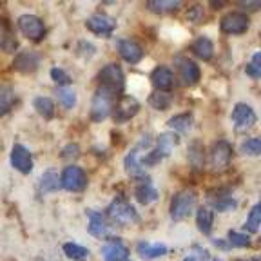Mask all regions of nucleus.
Returning a JSON list of instances; mask_svg holds the SVG:
<instances>
[{
  "mask_svg": "<svg viewBox=\"0 0 261 261\" xmlns=\"http://www.w3.org/2000/svg\"><path fill=\"white\" fill-rule=\"evenodd\" d=\"M107 216L113 223L122 225V227H127V225H135L138 223V212L135 211V207L125 201L122 196L114 198L113 203L107 207Z\"/></svg>",
  "mask_w": 261,
  "mask_h": 261,
  "instance_id": "nucleus-1",
  "label": "nucleus"
},
{
  "mask_svg": "<svg viewBox=\"0 0 261 261\" xmlns=\"http://www.w3.org/2000/svg\"><path fill=\"white\" fill-rule=\"evenodd\" d=\"M114 94L107 89H100L94 93L93 102H91V120L96 123L103 122V120L114 113Z\"/></svg>",
  "mask_w": 261,
  "mask_h": 261,
  "instance_id": "nucleus-2",
  "label": "nucleus"
},
{
  "mask_svg": "<svg viewBox=\"0 0 261 261\" xmlns=\"http://www.w3.org/2000/svg\"><path fill=\"white\" fill-rule=\"evenodd\" d=\"M176 142H178V138H176L172 133H163V135H160L158 142H156V149L151 152H147V154L143 156L142 165L143 167H152V165L160 163L165 156L171 154V151L174 149Z\"/></svg>",
  "mask_w": 261,
  "mask_h": 261,
  "instance_id": "nucleus-3",
  "label": "nucleus"
},
{
  "mask_svg": "<svg viewBox=\"0 0 261 261\" xmlns=\"http://www.w3.org/2000/svg\"><path fill=\"white\" fill-rule=\"evenodd\" d=\"M98 82H100V87H102V89L111 91L113 94L122 93L123 86H125L123 73H122V69H120V65H116V64L103 65L100 74H98Z\"/></svg>",
  "mask_w": 261,
  "mask_h": 261,
  "instance_id": "nucleus-4",
  "label": "nucleus"
},
{
  "mask_svg": "<svg viewBox=\"0 0 261 261\" xmlns=\"http://www.w3.org/2000/svg\"><path fill=\"white\" fill-rule=\"evenodd\" d=\"M196 194L192 191H179L172 196L171 201V218L172 221H181L189 216L194 208Z\"/></svg>",
  "mask_w": 261,
  "mask_h": 261,
  "instance_id": "nucleus-5",
  "label": "nucleus"
},
{
  "mask_svg": "<svg viewBox=\"0 0 261 261\" xmlns=\"http://www.w3.org/2000/svg\"><path fill=\"white\" fill-rule=\"evenodd\" d=\"M232 162V145L225 140H220L214 145L211 147V152H208V163H211V169L214 172H221L230 165Z\"/></svg>",
  "mask_w": 261,
  "mask_h": 261,
  "instance_id": "nucleus-6",
  "label": "nucleus"
},
{
  "mask_svg": "<svg viewBox=\"0 0 261 261\" xmlns=\"http://www.w3.org/2000/svg\"><path fill=\"white\" fill-rule=\"evenodd\" d=\"M18 28H20L22 35L31 42H40L45 37L44 22L35 15H22L18 18Z\"/></svg>",
  "mask_w": 261,
  "mask_h": 261,
  "instance_id": "nucleus-7",
  "label": "nucleus"
},
{
  "mask_svg": "<svg viewBox=\"0 0 261 261\" xmlns=\"http://www.w3.org/2000/svg\"><path fill=\"white\" fill-rule=\"evenodd\" d=\"M149 142H151L149 136H145V138H143L142 142L136 143V145L129 151V154L125 156V162H123L125 171L129 172L130 176H135V178H143V176H145L142 160H140L138 156H140V152H142V149H149V145H151Z\"/></svg>",
  "mask_w": 261,
  "mask_h": 261,
  "instance_id": "nucleus-8",
  "label": "nucleus"
},
{
  "mask_svg": "<svg viewBox=\"0 0 261 261\" xmlns=\"http://www.w3.org/2000/svg\"><path fill=\"white\" fill-rule=\"evenodd\" d=\"M87 185V176L84 169L76 167V165H69L62 172V187L69 192H80L84 191Z\"/></svg>",
  "mask_w": 261,
  "mask_h": 261,
  "instance_id": "nucleus-9",
  "label": "nucleus"
},
{
  "mask_svg": "<svg viewBox=\"0 0 261 261\" xmlns=\"http://www.w3.org/2000/svg\"><path fill=\"white\" fill-rule=\"evenodd\" d=\"M249 24H250L249 16L240 11L228 13V15H225L220 20L221 31L227 33V35H241V33H245L249 29Z\"/></svg>",
  "mask_w": 261,
  "mask_h": 261,
  "instance_id": "nucleus-10",
  "label": "nucleus"
},
{
  "mask_svg": "<svg viewBox=\"0 0 261 261\" xmlns=\"http://www.w3.org/2000/svg\"><path fill=\"white\" fill-rule=\"evenodd\" d=\"M138 111H140V102L135 96H123L116 102V107H114V120L118 123L127 122L135 114H138Z\"/></svg>",
  "mask_w": 261,
  "mask_h": 261,
  "instance_id": "nucleus-11",
  "label": "nucleus"
},
{
  "mask_svg": "<svg viewBox=\"0 0 261 261\" xmlns=\"http://www.w3.org/2000/svg\"><path fill=\"white\" fill-rule=\"evenodd\" d=\"M257 116L254 113V109L247 103H238L232 111V122H234V127L238 130H243V129H249L256 123Z\"/></svg>",
  "mask_w": 261,
  "mask_h": 261,
  "instance_id": "nucleus-12",
  "label": "nucleus"
},
{
  "mask_svg": "<svg viewBox=\"0 0 261 261\" xmlns=\"http://www.w3.org/2000/svg\"><path fill=\"white\" fill-rule=\"evenodd\" d=\"M11 165L22 174H29L33 171V158L31 152L25 149L24 145H15L11 149V158H9Z\"/></svg>",
  "mask_w": 261,
  "mask_h": 261,
  "instance_id": "nucleus-13",
  "label": "nucleus"
},
{
  "mask_svg": "<svg viewBox=\"0 0 261 261\" xmlns=\"http://www.w3.org/2000/svg\"><path fill=\"white\" fill-rule=\"evenodd\" d=\"M176 67L179 71V76L181 82L187 84V86H194L200 80V67L196 65V62H192L191 58L178 57L176 58Z\"/></svg>",
  "mask_w": 261,
  "mask_h": 261,
  "instance_id": "nucleus-14",
  "label": "nucleus"
},
{
  "mask_svg": "<svg viewBox=\"0 0 261 261\" xmlns=\"http://www.w3.org/2000/svg\"><path fill=\"white\" fill-rule=\"evenodd\" d=\"M116 49H118L120 57L125 62H129V64H138L143 58V49L135 40L120 38V40H116Z\"/></svg>",
  "mask_w": 261,
  "mask_h": 261,
  "instance_id": "nucleus-15",
  "label": "nucleus"
},
{
  "mask_svg": "<svg viewBox=\"0 0 261 261\" xmlns=\"http://www.w3.org/2000/svg\"><path fill=\"white\" fill-rule=\"evenodd\" d=\"M38 64H40V57L37 53H33V51H24L20 53L18 57L13 60V69L20 71V73H33V71H37Z\"/></svg>",
  "mask_w": 261,
  "mask_h": 261,
  "instance_id": "nucleus-16",
  "label": "nucleus"
},
{
  "mask_svg": "<svg viewBox=\"0 0 261 261\" xmlns=\"http://www.w3.org/2000/svg\"><path fill=\"white\" fill-rule=\"evenodd\" d=\"M151 82H152V86H154L158 91H167V89H171V87H172L174 74H172V71L169 69V67H165V65H160V67H156V69L152 71Z\"/></svg>",
  "mask_w": 261,
  "mask_h": 261,
  "instance_id": "nucleus-17",
  "label": "nucleus"
},
{
  "mask_svg": "<svg viewBox=\"0 0 261 261\" xmlns=\"http://www.w3.org/2000/svg\"><path fill=\"white\" fill-rule=\"evenodd\" d=\"M86 24H87V28H89V31L96 33V35H109L114 29V25H116L113 18H109V16H106V15L89 16Z\"/></svg>",
  "mask_w": 261,
  "mask_h": 261,
  "instance_id": "nucleus-18",
  "label": "nucleus"
},
{
  "mask_svg": "<svg viewBox=\"0 0 261 261\" xmlns=\"http://www.w3.org/2000/svg\"><path fill=\"white\" fill-rule=\"evenodd\" d=\"M102 257H103V261H127V257H129V249H127L125 245L120 243V241H113V243L103 245Z\"/></svg>",
  "mask_w": 261,
  "mask_h": 261,
  "instance_id": "nucleus-19",
  "label": "nucleus"
},
{
  "mask_svg": "<svg viewBox=\"0 0 261 261\" xmlns=\"http://www.w3.org/2000/svg\"><path fill=\"white\" fill-rule=\"evenodd\" d=\"M89 216V234L93 238H106L107 236V225L103 216L98 211H87Z\"/></svg>",
  "mask_w": 261,
  "mask_h": 261,
  "instance_id": "nucleus-20",
  "label": "nucleus"
},
{
  "mask_svg": "<svg viewBox=\"0 0 261 261\" xmlns=\"http://www.w3.org/2000/svg\"><path fill=\"white\" fill-rule=\"evenodd\" d=\"M192 53L196 57H200L201 60H211L214 55V45H212L211 38L207 37H198L192 42Z\"/></svg>",
  "mask_w": 261,
  "mask_h": 261,
  "instance_id": "nucleus-21",
  "label": "nucleus"
},
{
  "mask_svg": "<svg viewBox=\"0 0 261 261\" xmlns=\"http://www.w3.org/2000/svg\"><path fill=\"white\" fill-rule=\"evenodd\" d=\"M62 185V179H58V174L55 169H49V171H45L44 174L40 176V179H38V189H40V192H55L58 187Z\"/></svg>",
  "mask_w": 261,
  "mask_h": 261,
  "instance_id": "nucleus-22",
  "label": "nucleus"
},
{
  "mask_svg": "<svg viewBox=\"0 0 261 261\" xmlns=\"http://www.w3.org/2000/svg\"><path fill=\"white\" fill-rule=\"evenodd\" d=\"M192 123H194L192 114L191 113H181V114H176V116H172V118L167 122V125L171 127V129L181 133V135H187L189 130L192 129Z\"/></svg>",
  "mask_w": 261,
  "mask_h": 261,
  "instance_id": "nucleus-23",
  "label": "nucleus"
},
{
  "mask_svg": "<svg viewBox=\"0 0 261 261\" xmlns=\"http://www.w3.org/2000/svg\"><path fill=\"white\" fill-rule=\"evenodd\" d=\"M138 254L143 259H154V257L165 256L167 254V247L163 243H138Z\"/></svg>",
  "mask_w": 261,
  "mask_h": 261,
  "instance_id": "nucleus-24",
  "label": "nucleus"
},
{
  "mask_svg": "<svg viewBox=\"0 0 261 261\" xmlns=\"http://www.w3.org/2000/svg\"><path fill=\"white\" fill-rule=\"evenodd\" d=\"M212 223H214V212L207 207L198 208V212H196V225H198L201 232L208 236L212 230Z\"/></svg>",
  "mask_w": 261,
  "mask_h": 261,
  "instance_id": "nucleus-25",
  "label": "nucleus"
},
{
  "mask_svg": "<svg viewBox=\"0 0 261 261\" xmlns=\"http://www.w3.org/2000/svg\"><path fill=\"white\" fill-rule=\"evenodd\" d=\"M158 196H160L158 191H156L151 184L138 185V187H136V191H135V198L143 205H149V203H152V201H156V200H158Z\"/></svg>",
  "mask_w": 261,
  "mask_h": 261,
  "instance_id": "nucleus-26",
  "label": "nucleus"
},
{
  "mask_svg": "<svg viewBox=\"0 0 261 261\" xmlns=\"http://www.w3.org/2000/svg\"><path fill=\"white\" fill-rule=\"evenodd\" d=\"M212 205H214V208L216 211H232V208H236V201L230 198V194H228V191H220L216 194L214 192V198H212L211 201Z\"/></svg>",
  "mask_w": 261,
  "mask_h": 261,
  "instance_id": "nucleus-27",
  "label": "nucleus"
},
{
  "mask_svg": "<svg viewBox=\"0 0 261 261\" xmlns=\"http://www.w3.org/2000/svg\"><path fill=\"white\" fill-rule=\"evenodd\" d=\"M64 254L69 257V259H74V261H86L87 257H89V250H87L86 247H82V245L73 243V241L64 243Z\"/></svg>",
  "mask_w": 261,
  "mask_h": 261,
  "instance_id": "nucleus-28",
  "label": "nucleus"
},
{
  "mask_svg": "<svg viewBox=\"0 0 261 261\" xmlns=\"http://www.w3.org/2000/svg\"><path fill=\"white\" fill-rule=\"evenodd\" d=\"M181 2L178 0H152V2H147V8L154 13H172L176 9H179Z\"/></svg>",
  "mask_w": 261,
  "mask_h": 261,
  "instance_id": "nucleus-29",
  "label": "nucleus"
},
{
  "mask_svg": "<svg viewBox=\"0 0 261 261\" xmlns=\"http://www.w3.org/2000/svg\"><path fill=\"white\" fill-rule=\"evenodd\" d=\"M57 98H58V102H60L65 109H73V107L76 106V93H74V89L71 86L58 87Z\"/></svg>",
  "mask_w": 261,
  "mask_h": 261,
  "instance_id": "nucleus-30",
  "label": "nucleus"
},
{
  "mask_svg": "<svg viewBox=\"0 0 261 261\" xmlns=\"http://www.w3.org/2000/svg\"><path fill=\"white\" fill-rule=\"evenodd\" d=\"M33 106H35V109H37L38 113L44 114L45 118H51L55 114V102L47 96H37L35 102H33Z\"/></svg>",
  "mask_w": 261,
  "mask_h": 261,
  "instance_id": "nucleus-31",
  "label": "nucleus"
},
{
  "mask_svg": "<svg viewBox=\"0 0 261 261\" xmlns=\"http://www.w3.org/2000/svg\"><path fill=\"white\" fill-rule=\"evenodd\" d=\"M171 102H172V98L163 93V91H156V93H152L151 96H149L151 107H154V109H158V111L167 109V107L171 106Z\"/></svg>",
  "mask_w": 261,
  "mask_h": 261,
  "instance_id": "nucleus-32",
  "label": "nucleus"
},
{
  "mask_svg": "<svg viewBox=\"0 0 261 261\" xmlns=\"http://www.w3.org/2000/svg\"><path fill=\"white\" fill-rule=\"evenodd\" d=\"M13 102H15V91L11 87L4 86L0 91V111H2V114L9 113V109L13 107Z\"/></svg>",
  "mask_w": 261,
  "mask_h": 261,
  "instance_id": "nucleus-33",
  "label": "nucleus"
},
{
  "mask_svg": "<svg viewBox=\"0 0 261 261\" xmlns=\"http://www.w3.org/2000/svg\"><path fill=\"white\" fill-rule=\"evenodd\" d=\"M261 227V203H257L256 207L250 211L249 214V220H247V225H245V228L247 230H250V232H257Z\"/></svg>",
  "mask_w": 261,
  "mask_h": 261,
  "instance_id": "nucleus-34",
  "label": "nucleus"
},
{
  "mask_svg": "<svg viewBox=\"0 0 261 261\" xmlns=\"http://www.w3.org/2000/svg\"><path fill=\"white\" fill-rule=\"evenodd\" d=\"M241 151L249 156H261V138H249L241 143Z\"/></svg>",
  "mask_w": 261,
  "mask_h": 261,
  "instance_id": "nucleus-35",
  "label": "nucleus"
},
{
  "mask_svg": "<svg viewBox=\"0 0 261 261\" xmlns=\"http://www.w3.org/2000/svg\"><path fill=\"white\" fill-rule=\"evenodd\" d=\"M228 243H230V247L243 249V247H249L250 245V238L247 236V234L238 232V230H230V232H228Z\"/></svg>",
  "mask_w": 261,
  "mask_h": 261,
  "instance_id": "nucleus-36",
  "label": "nucleus"
},
{
  "mask_svg": "<svg viewBox=\"0 0 261 261\" xmlns=\"http://www.w3.org/2000/svg\"><path fill=\"white\" fill-rule=\"evenodd\" d=\"M247 74L250 78H261V51L252 55L249 65H247Z\"/></svg>",
  "mask_w": 261,
  "mask_h": 261,
  "instance_id": "nucleus-37",
  "label": "nucleus"
},
{
  "mask_svg": "<svg viewBox=\"0 0 261 261\" xmlns=\"http://www.w3.org/2000/svg\"><path fill=\"white\" fill-rule=\"evenodd\" d=\"M189 156H191V163L194 169H200L203 165V151L201 147L198 145V142H194V145L189 149Z\"/></svg>",
  "mask_w": 261,
  "mask_h": 261,
  "instance_id": "nucleus-38",
  "label": "nucleus"
},
{
  "mask_svg": "<svg viewBox=\"0 0 261 261\" xmlns=\"http://www.w3.org/2000/svg\"><path fill=\"white\" fill-rule=\"evenodd\" d=\"M51 78H53V80L57 82V86H60V87H65L71 84V76L65 73L64 69H60V67H53V69H51Z\"/></svg>",
  "mask_w": 261,
  "mask_h": 261,
  "instance_id": "nucleus-39",
  "label": "nucleus"
},
{
  "mask_svg": "<svg viewBox=\"0 0 261 261\" xmlns=\"http://www.w3.org/2000/svg\"><path fill=\"white\" fill-rule=\"evenodd\" d=\"M2 49L4 51H8V53H13L16 49V40L13 35H8V29L4 28V31H2Z\"/></svg>",
  "mask_w": 261,
  "mask_h": 261,
  "instance_id": "nucleus-40",
  "label": "nucleus"
},
{
  "mask_svg": "<svg viewBox=\"0 0 261 261\" xmlns=\"http://www.w3.org/2000/svg\"><path fill=\"white\" fill-rule=\"evenodd\" d=\"M240 8H243L245 11H254V9L261 8V2H238Z\"/></svg>",
  "mask_w": 261,
  "mask_h": 261,
  "instance_id": "nucleus-41",
  "label": "nucleus"
},
{
  "mask_svg": "<svg viewBox=\"0 0 261 261\" xmlns=\"http://www.w3.org/2000/svg\"><path fill=\"white\" fill-rule=\"evenodd\" d=\"M76 156L78 154V147L74 145V143H71V145H67L64 149V151H62V158H67V156Z\"/></svg>",
  "mask_w": 261,
  "mask_h": 261,
  "instance_id": "nucleus-42",
  "label": "nucleus"
},
{
  "mask_svg": "<svg viewBox=\"0 0 261 261\" xmlns=\"http://www.w3.org/2000/svg\"><path fill=\"white\" fill-rule=\"evenodd\" d=\"M214 245H218V247H220V249H223V250H228V249H230V247H227V245H225V243H223V241H221V240L214 241Z\"/></svg>",
  "mask_w": 261,
  "mask_h": 261,
  "instance_id": "nucleus-43",
  "label": "nucleus"
},
{
  "mask_svg": "<svg viewBox=\"0 0 261 261\" xmlns=\"http://www.w3.org/2000/svg\"><path fill=\"white\" fill-rule=\"evenodd\" d=\"M211 6H212V8H216V9H218V8H221V6H223V2H212Z\"/></svg>",
  "mask_w": 261,
  "mask_h": 261,
  "instance_id": "nucleus-44",
  "label": "nucleus"
},
{
  "mask_svg": "<svg viewBox=\"0 0 261 261\" xmlns=\"http://www.w3.org/2000/svg\"><path fill=\"white\" fill-rule=\"evenodd\" d=\"M184 261H198V259H196V257L194 256H191V257H185V259Z\"/></svg>",
  "mask_w": 261,
  "mask_h": 261,
  "instance_id": "nucleus-45",
  "label": "nucleus"
},
{
  "mask_svg": "<svg viewBox=\"0 0 261 261\" xmlns=\"http://www.w3.org/2000/svg\"><path fill=\"white\" fill-rule=\"evenodd\" d=\"M212 261H223V259H218V257H216V259H212Z\"/></svg>",
  "mask_w": 261,
  "mask_h": 261,
  "instance_id": "nucleus-46",
  "label": "nucleus"
}]
</instances>
